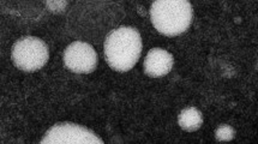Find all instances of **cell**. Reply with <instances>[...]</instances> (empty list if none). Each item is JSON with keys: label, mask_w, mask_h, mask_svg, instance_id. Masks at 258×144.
Instances as JSON below:
<instances>
[{"label": "cell", "mask_w": 258, "mask_h": 144, "mask_svg": "<svg viewBox=\"0 0 258 144\" xmlns=\"http://www.w3.org/2000/svg\"><path fill=\"white\" fill-rule=\"evenodd\" d=\"M150 17L159 33L177 36L192 22V6L186 0H157L152 6Z\"/></svg>", "instance_id": "2"}, {"label": "cell", "mask_w": 258, "mask_h": 144, "mask_svg": "<svg viewBox=\"0 0 258 144\" xmlns=\"http://www.w3.org/2000/svg\"><path fill=\"white\" fill-rule=\"evenodd\" d=\"M64 62L72 72L90 74L96 67L97 54L89 43L76 41L65 49Z\"/></svg>", "instance_id": "5"}, {"label": "cell", "mask_w": 258, "mask_h": 144, "mask_svg": "<svg viewBox=\"0 0 258 144\" xmlns=\"http://www.w3.org/2000/svg\"><path fill=\"white\" fill-rule=\"evenodd\" d=\"M142 52V39L137 29L121 27L113 30L105 41V57L116 71H128L136 65Z\"/></svg>", "instance_id": "1"}, {"label": "cell", "mask_w": 258, "mask_h": 144, "mask_svg": "<svg viewBox=\"0 0 258 144\" xmlns=\"http://www.w3.org/2000/svg\"><path fill=\"white\" fill-rule=\"evenodd\" d=\"M234 130L229 125H221L216 130L215 137L220 142H228V140H231L234 137Z\"/></svg>", "instance_id": "8"}, {"label": "cell", "mask_w": 258, "mask_h": 144, "mask_svg": "<svg viewBox=\"0 0 258 144\" xmlns=\"http://www.w3.org/2000/svg\"><path fill=\"white\" fill-rule=\"evenodd\" d=\"M173 57L171 53L161 48H154L147 54L144 71L150 77H162L172 70Z\"/></svg>", "instance_id": "6"}, {"label": "cell", "mask_w": 258, "mask_h": 144, "mask_svg": "<svg viewBox=\"0 0 258 144\" xmlns=\"http://www.w3.org/2000/svg\"><path fill=\"white\" fill-rule=\"evenodd\" d=\"M42 144H102L103 140L93 131L80 125L64 123L53 126L47 131Z\"/></svg>", "instance_id": "4"}, {"label": "cell", "mask_w": 258, "mask_h": 144, "mask_svg": "<svg viewBox=\"0 0 258 144\" xmlns=\"http://www.w3.org/2000/svg\"><path fill=\"white\" fill-rule=\"evenodd\" d=\"M178 121L179 125H180L185 131L192 132V131H196L202 126V113L195 107L185 108L184 111H181V113L179 114Z\"/></svg>", "instance_id": "7"}, {"label": "cell", "mask_w": 258, "mask_h": 144, "mask_svg": "<svg viewBox=\"0 0 258 144\" xmlns=\"http://www.w3.org/2000/svg\"><path fill=\"white\" fill-rule=\"evenodd\" d=\"M12 60L23 71L40 70L48 60V47L39 37H23L12 47Z\"/></svg>", "instance_id": "3"}]
</instances>
